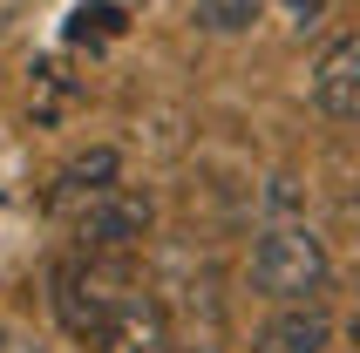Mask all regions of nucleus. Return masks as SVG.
Returning a JSON list of instances; mask_svg holds the SVG:
<instances>
[{
  "mask_svg": "<svg viewBox=\"0 0 360 353\" xmlns=\"http://www.w3.org/2000/svg\"><path fill=\"white\" fill-rule=\"evenodd\" d=\"M0 34H7V27H0Z\"/></svg>",
  "mask_w": 360,
  "mask_h": 353,
  "instance_id": "4468645a",
  "label": "nucleus"
},
{
  "mask_svg": "<svg viewBox=\"0 0 360 353\" xmlns=\"http://www.w3.org/2000/svg\"><path fill=\"white\" fill-rule=\"evenodd\" d=\"M27 7H34V0H0V27H7V20H20Z\"/></svg>",
  "mask_w": 360,
  "mask_h": 353,
  "instance_id": "f8f14e48",
  "label": "nucleus"
},
{
  "mask_svg": "<svg viewBox=\"0 0 360 353\" xmlns=\"http://www.w3.org/2000/svg\"><path fill=\"white\" fill-rule=\"evenodd\" d=\"M109 184H122V157L109 150V143H96V150H82V157H68L55 170V184H48V211L55 217H75L89 197H102Z\"/></svg>",
  "mask_w": 360,
  "mask_h": 353,
  "instance_id": "423d86ee",
  "label": "nucleus"
},
{
  "mask_svg": "<svg viewBox=\"0 0 360 353\" xmlns=\"http://www.w3.org/2000/svg\"><path fill=\"white\" fill-rule=\"evenodd\" d=\"M157 231V197L143 184H109L102 197H89L75 211V245L82 252H136Z\"/></svg>",
  "mask_w": 360,
  "mask_h": 353,
  "instance_id": "7ed1b4c3",
  "label": "nucleus"
},
{
  "mask_svg": "<svg viewBox=\"0 0 360 353\" xmlns=\"http://www.w3.org/2000/svg\"><path fill=\"white\" fill-rule=\"evenodd\" d=\"M34 89H41V102H34L41 122H55L61 109H68V96H75V89H68V75H61L55 61H41V68H34Z\"/></svg>",
  "mask_w": 360,
  "mask_h": 353,
  "instance_id": "9d476101",
  "label": "nucleus"
},
{
  "mask_svg": "<svg viewBox=\"0 0 360 353\" xmlns=\"http://www.w3.org/2000/svg\"><path fill=\"white\" fill-rule=\"evenodd\" d=\"M306 96H313V109H320L326 122H360V34H340L313 61Z\"/></svg>",
  "mask_w": 360,
  "mask_h": 353,
  "instance_id": "20e7f679",
  "label": "nucleus"
},
{
  "mask_svg": "<svg viewBox=\"0 0 360 353\" xmlns=\"http://www.w3.org/2000/svg\"><path fill=\"white\" fill-rule=\"evenodd\" d=\"M89 353H170V313L136 285V293L116 306V319L89 340Z\"/></svg>",
  "mask_w": 360,
  "mask_h": 353,
  "instance_id": "39448f33",
  "label": "nucleus"
},
{
  "mask_svg": "<svg viewBox=\"0 0 360 353\" xmlns=\"http://www.w3.org/2000/svg\"><path fill=\"white\" fill-rule=\"evenodd\" d=\"M259 0H191V20H198L204 34H245V27H259Z\"/></svg>",
  "mask_w": 360,
  "mask_h": 353,
  "instance_id": "1a4fd4ad",
  "label": "nucleus"
},
{
  "mask_svg": "<svg viewBox=\"0 0 360 353\" xmlns=\"http://www.w3.org/2000/svg\"><path fill=\"white\" fill-rule=\"evenodd\" d=\"M326 347H333V319L320 313V299L279 306L259 326V353H326Z\"/></svg>",
  "mask_w": 360,
  "mask_h": 353,
  "instance_id": "0eeeda50",
  "label": "nucleus"
},
{
  "mask_svg": "<svg viewBox=\"0 0 360 353\" xmlns=\"http://www.w3.org/2000/svg\"><path fill=\"white\" fill-rule=\"evenodd\" d=\"M252 285H259L272 306H300V299H320L333 285V258H326V238L306 224V217H272L252 238Z\"/></svg>",
  "mask_w": 360,
  "mask_h": 353,
  "instance_id": "f03ea898",
  "label": "nucleus"
},
{
  "mask_svg": "<svg viewBox=\"0 0 360 353\" xmlns=\"http://www.w3.org/2000/svg\"><path fill=\"white\" fill-rule=\"evenodd\" d=\"M347 347L360 353V306H354V313H347Z\"/></svg>",
  "mask_w": 360,
  "mask_h": 353,
  "instance_id": "ddd939ff",
  "label": "nucleus"
},
{
  "mask_svg": "<svg viewBox=\"0 0 360 353\" xmlns=\"http://www.w3.org/2000/svg\"><path fill=\"white\" fill-rule=\"evenodd\" d=\"M136 293V265H129V252H68L55 258V272H48V313H55V326L68 340H89L116 319V306Z\"/></svg>",
  "mask_w": 360,
  "mask_h": 353,
  "instance_id": "f257e3e1",
  "label": "nucleus"
},
{
  "mask_svg": "<svg viewBox=\"0 0 360 353\" xmlns=\"http://www.w3.org/2000/svg\"><path fill=\"white\" fill-rule=\"evenodd\" d=\"M279 7H285V20H292L300 34H313V27L326 20V0H279Z\"/></svg>",
  "mask_w": 360,
  "mask_h": 353,
  "instance_id": "9b49d317",
  "label": "nucleus"
},
{
  "mask_svg": "<svg viewBox=\"0 0 360 353\" xmlns=\"http://www.w3.org/2000/svg\"><path fill=\"white\" fill-rule=\"evenodd\" d=\"M129 20H122L116 0H82L75 14H68V27H61V41L68 48H102V41H116Z\"/></svg>",
  "mask_w": 360,
  "mask_h": 353,
  "instance_id": "6e6552de",
  "label": "nucleus"
}]
</instances>
